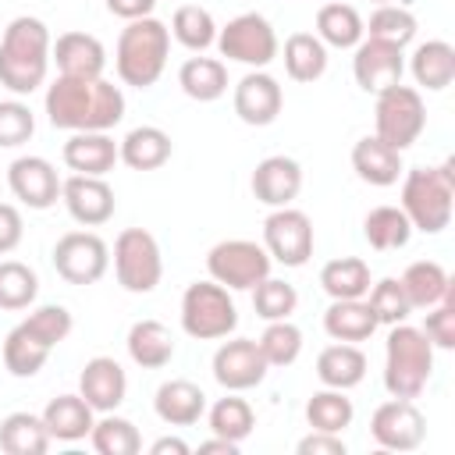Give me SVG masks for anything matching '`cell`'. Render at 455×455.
<instances>
[{
	"instance_id": "obj_1",
	"label": "cell",
	"mask_w": 455,
	"mask_h": 455,
	"mask_svg": "<svg viewBox=\"0 0 455 455\" xmlns=\"http://www.w3.org/2000/svg\"><path fill=\"white\" fill-rule=\"evenodd\" d=\"M46 117L60 132H110L124 117V92L100 78H68L57 75V82L46 85L43 96Z\"/></svg>"
},
{
	"instance_id": "obj_2",
	"label": "cell",
	"mask_w": 455,
	"mask_h": 455,
	"mask_svg": "<svg viewBox=\"0 0 455 455\" xmlns=\"http://www.w3.org/2000/svg\"><path fill=\"white\" fill-rule=\"evenodd\" d=\"M50 28L43 18L21 14L0 36V85L14 96H28L46 82L50 71Z\"/></svg>"
},
{
	"instance_id": "obj_3",
	"label": "cell",
	"mask_w": 455,
	"mask_h": 455,
	"mask_svg": "<svg viewBox=\"0 0 455 455\" xmlns=\"http://www.w3.org/2000/svg\"><path fill=\"white\" fill-rule=\"evenodd\" d=\"M167 53H171V28L153 14L135 18L117 36V50H114L117 78L132 89H149L160 82L167 68Z\"/></svg>"
},
{
	"instance_id": "obj_4",
	"label": "cell",
	"mask_w": 455,
	"mask_h": 455,
	"mask_svg": "<svg viewBox=\"0 0 455 455\" xmlns=\"http://www.w3.org/2000/svg\"><path fill=\"white\" fill-rule=\"evenodd\" d=\"M455 210V160L437 167H412L402 181V213L409 217L412 231L441 235L451 224Z\"/></svg>"
},
{
	"instance_id": "obj_5",
	"label": "cell",
	"mask_w": 455,
	"mask_h": 455,
	"mask_svg": "<svg viewBox=\"0 0 455 455\" xmlns=\"http://www.w3.org/2000/svg\"><path fill=\"white\" fill-rule=\"evenodd\" d=\"M434 373V345L430 338L405 323H391L384 341V387L391 398H419Z\"/></svg>"
},
{
	"instance_id": "obj_6",
	"label": "cell",
	"mask_w": 455,
	"mask_h": 455,
	"mask_svg": "<svg viewBox=\"0 0 455 455\" xmlns=\"http://www.w3.org/2000/svg\"><path fill=\"white\" fill-rule=\"evenodd\" d=\"M238 327V309L235 299L228 295L224 284L210 281H192L181 295V331L196 341H220L235 334Z\"/></svg>"
},
{
	"instance_id": "obj_7",
	"label": "cell",
	"mask_w": 455,
	"mask_h": 455,
	"mask_svg": "<svg viewBox=\"0 0 455 455\" xmlns=\"http://www.w3.org/2000/svg\"><path fill=\"white\" fill-rule=\"evenodd\" d=\"M373 135L384 139L391 149L405 153L427 128V103L419 96V89L412 85H391L384 92H377V107H373Z\"/></svg>"
},
{
	"instance_id": "obj_8",
	"label": "cell",
	"mask_w": 455,
	"mask_h": 455,
	"mask_svg": "<svg viewBox=\"0 0 455 455\" xmlns=\"http://www.w3.org/2000/svg\"><path fill=\"white\" fill-rule=\"evenodd\" d=\"M114 274L117 284L132 295H149L164 277L160 242L146 228H124L114 238Z\"/></svg>"
},
{
	"instance_id": "obj_9",
	"label": "cell",
	"mask_w": 455,
	"mask_h": 455,
	"mask_svg": "<svg viewBox=\"0 0 455 455\" xmlns=\"http://www.w3.org/2000/svg\"><path fill=\"white\" fill-rule=\"evenodd\" d=\"M270 252L252 238H224L206 252V270L228 291H252L270 277Z\"/></svg>"
},
{
	"instance_id": "obj_10",
	"label": "cell",
	"mask_w": 455,
	"mask_h": 455,
	"mask_svg": "<svg viewBox=\"0 0 455 455\" xmlns=\"http://www.w3.org/2000/svg\"><path fill=\"white\" fill-rule=\"evenodd\" d=\"M217 50L228 60H238L249 68H267L277 57L281 43H277L274 25L263 14L245 11V14L231 18L224 28H217Z\"/></svg>"
},
{
	"instance_id": "obj_11",
	"label": "cell",
	"mask_w": 455,
	"mask_h": 455,
	"mask_svg": "<svg viewBox=\"0 0 455 455\" xmlns=\"http://www.w3.org/2000/svg\"><path fill=\"white\" fill-rule=\"evenodd\" d=\"M50 259L68 284H96L110 267V249L96 231H68L57 238Z\"/></svg>"
},
{
	"instance_id": "obj_12",
	"label": "cell",
	"mask_w": 455,
	"mask_h": 455,
	"mask_svg": "<svg viewBox=\"0 0 455 455\" xmlns=\"http://www.w3.org/2000/svg\"><path fill=\"white\" fill-rule=\"evenodd\" d=\"M263 249L281 267H302L313 256V220L295 206H277L263 220Z\"/></svg>"
},
{
	"instance_id": "obj_13",
	"label": "cell",
	"mask_w": 455,
	"mask_h": 455,
	"mask_svg": "<svg viewBox=\"0 0 455 455\" xmlns=\"http://www.w3.org/2000/svg\"><path fill=\"white\" fill-rule=\"evenodd\" d=\"M370 437L387 451H416L427 437V419L412 398H387L370 416Z\"/></svg>"
},
{
	"instance_id": "obj_14",
	"label": "cell",
	"mask_w": 455,
	"mask_h": 455,
	"mask_svg": "<svg viewBox=\"0 0 455 455\" xmlns=\"http://www.w3.org/2000/svg\"><path fill=\"white\" fill-rule=\"evenodd\" d=\"M352 75H355V85L363 92H373L377 96V92H384V89H391V85L402 82V75H405V53L395 43H384V39L366 36V39L355 43Z\"/></svg>"
},
{
	"instance_id": "obj_15",
	"label": "cell",
	"mask_w": 455,
	"mask_h": 455,
	"mask_svg": "<svg viewBox=\"0 0 455 455\" xmlns=\"http://www.w3.org/2000/svg\"><path fill=\"white\" fill-rule=\"evenodd\" d=\"M267 359L259 352V345L252 338H231L220 341L213 352V380L224 391H249L256 384H263L267 377Z\"/></svg>"
},
{
	"instance_id": "obj_16",
	"label": "cell",
	"mask_w": 455,
	"mask_h": 455,
	"mask_svg": "<svg viewBox=\"0 0 455 455\" xmlns=\"http://www.w3.org/2000/svg\"><path fill=\"white\" fill-rule=\"evenodd\" d=\"M231 107H235L238 121H245L252 128H267V124L277 121V114L284 107L281 82L274 75H267L263 68H252L249 75L238 78L235 96H231Z\"/></svg>"
},
{
	"instance_id": "obj_17",
	"label": "cell",
	"mask_w": 455,
	"mask_h": 455,
	"mask_svg": "<svg viewBox=\"0 0 455 455\" xmlns=\"http://www.w3.org/2000/svg\"><path fill=\"white\" fill-rule=\"evenodd\" d=\"M7 185L28 210H50L60 199V174L46 156H18L7 167Z\"/></svg>"
},
{
	"instance_id": "obj_18",
	"label": "cell",
	"mask_w": 455,
	"mask_h": 455,
	"mask_svg": "<svg viewBox=\"0 0 455 455\" xmlns=\"http://www.w3.org/2000/svg\"><path fill=\"white\" fill-rule=\"evenodd\" d=\"M60 199H64L71 220H78L82 228H100L117 210L114 188L103 178H92V174H71V178H64L60 181Z\"/></svg>"
},
{
	"instance_id": "obj_19",
	"label": "cell",
	"mask_w": 455,
	"mask_h": 455,
	"mask_svg": "<svg viewBox=\"0 0 455 455\" xmlns=\"http://www.w3.org/2000/svg\"><path fill=\"white\" fill-rule=\"evenodd\" d=\"M249 188H252V196H256L263 206H270V210L291 206L295 196L302 192V167H299V160H291V156H284V153L263 156V160L256 164L252 178H249Z\"/></svg>"
},
{
	"instance_id": "obj_20",
	"label": "cell",
	"mask_w": 455,
	"mask_h": 455,
	"mask_svg": "<svg viewBox=\"0 0 455 455\" xmlns=\"http://www.w3.org/2000/svg\"><path fill=\"white\" fill-rule=\"evenodd\" d=\"M78 395L92 405V412H114L128 395V373L110 355H92L78 373Z\"/></svg>"
},
{
	"instance_id": "obj_21",
	"label": "cell",
	"mask_w": 455,
	"mask_h": 455,
	"mask_svg": "<svg viewBox=\"0 0 455 455\" xmlns=\"http://www.w3.org/2000/svg\"><path fill=\"white\" fill-rule=\"evenodd\" d=\"M50 60L68 78H100L107 68V50L92 32H60L50 46Z\"/></svg>"
},
{
	"instance_id": "obj_22",
	"label": "cell",
	"mask_w": 455,
	"mask_h": 455,
	"mask_svg": "<svg viewBox=\"0 0 455 455\" xmlns=\"http://www.w3.org/2000/svg\"><path fill=\"white\" fill-rule=\"evenodd\" d=\"M153 409L167 427H196L206 416V395H203L199 384H192L185 377H174V380H164L156 387Z\"/></svg>"
},
{
	"instance_id": "obj_23",
	"label": "cell",
	"mask_w": 455,
	"mask_h": 455,
	"mask_svg": "<svg viewBox=\"0 0 455 455\" xmlns=\"http://www.w3.org/2000/svg\"><path fill=\"white\" fill-rule=\"evenodd\" d=\"M60 156L75 174L103 178L117 164V142L107 132H71V139L64 142Z\"/></svg>"
},
{
	"instance_id": "obj_24",
	"label": "cell",
	"mask_w": 455,
	"mask_h": 455,
	"mask_svg": "<svg viewBox=\"0 0 455 455\" xmlns=\"http://www.w3.org/2000/svg\"><path fill=\"white\" fill-rule=\"evenodd\" d=\"M171 135L156 124H139L117 142V160L132 171H156L171 160Z\"/></svg>"
},
{
	"instance_id": "obj_25",
	"label": "cell",
	"mask_w": 455,
	"mask_h": 455,
	"mask_svg": "<svg viewBox=\"0 0 455 455\" xmlns=\"http://www.w3.org/2000/svg\"><path fill=\"white\" fill-rule=\"evenodd\" d=\"M352 171L366 181V185H377V188H387L398 181L402 174V153L391 149L384 139L377 135H363L355 146H352Z\"/></svg>"
},
{
	"instance_id": "obj_26",
	"label": "cell",
	"mask_w": 455,
	"mask_h": 455,
	"mask_svg": "<svg viewBox=\"0 0 455 455\" xmlns=\"http://www.w3.org/2000/svg\"><path fill=\"white\" fill-rule=\"evenodd\" d=\"M409 71L416 78L419 89H430V92H441L451 85L455 78V46L448 39H427L412 50L409 57Z\"/></svg>"
},
{
	"instance_id": "obj_27",
	"label": "cell",
	"mask_w": 455,
	"mask_h": 455,
	"mask_svg": "<svg viewBox=\"0 0 455 455\" xmlns=\"http://www.w3.org/2000/svg\"><path fill=\"white\" fill-rule=\"evenodd\" d=\"M128 355L142 370H164L174 359V334L160 320H135L128 327Z\"/></svg>"
},
{
	"instance_id": "obj_28",
	"label": "cell",
	"mask_w": 455,
	"mask_h": 455,
	"mask_svg": "<svg viewBox=\"0 0 455 455\" xmlns=\"http://www.w3.org/2000/svg\"><path fill=\"white\" fill-rule=\"evenodd\" d=\"M316 377L323 387H338L348 391L355 384H363L366 377V355L359 345L352 341H334L316 355Z\"/></svg>"
},
{
	"instance_id": "obj_29",
	"label": "cell",
	"mask_w": 455,
	"mask_h": 455,
	"mask_svg": "<svg viewBox=\"0 0 455 455\" xmlns=\"http://www.w3.org/2000/svg\"><path fill=\"white\" fill-rule=\"evenodd\" d=\"M43 423H46V430H50V437L53 441H82V437H89V430H92V405L82 398V395H57V398H50L46 402V409H43Z\"/></svg>"
},
{
	"instance_id": "obj_30",
	"label": "cell",
	"mask_w": 455,
	"mask_h": 455,
	"mask_svg": "<svg viewBox=\"0 0 455 455\" xmlns=\"http://www.w3.org/2000/svg\"><path fill=\"white\" fill-rule=\"evenodd\" d=\"M377 316L370 313L366 299H331L327 313H323V331L334 341H366L377 331Z\"/></svg>"
},
{
	"instance_id": "obj_31",
	"label": "cell",
	"mask_w": 455,
	"mask_h": 455,
	"mask_svg": "<svg viewBox=\"0 0 455 455\" xmlns=\"http://www.w3.org/2000/svg\"><path fill=\"white\" fill-rule=\"evenodd\" d=\"M398 281H402L412 309H430V306H437L455 288V281L448 277V270L437 259H416V263H409Z\"/></svg>"
},
{
	"instance_id": "obj_32",
	"label": "cell",
	"mask_w": 455,
	"mask_h": 455,
	"mask_svg": "<svg viewBox=\"0 0 455 455\" xmlns=\"http://www.w3.org/2000/svg\"><path fill=\"white\" fill-rule=\"evenodd\" d=\"M178 85L196 103H213L228 92V68L217 57H188L178 68Z\"/></svg>"
},
{
	"instance_id": "obj_33",
	"label": "cell",
	"mask_w": 455,
	"mask_h": 455,
	"mask_svg": "<svg viewBox=\"0 0 455 455\" xmlns=\"http://www.w3.org/2000/svg\"><path fill=\"white\" fill-rule=\"evenodd\" d=\"M50 352L53 348L43 338H36L25 323L11 327L7 338H4V345H0V355H4V366H7L11 377H36L46 366Z\"/></svg>"
},
{
	"instance_id": "obj_34",
	"label": "cell",
	"mask_w": 455,
	"mask_h": 455,
	"mask_svg": "<svg viewBox=\"0 0 455 455\" xmlns=\"http://www.w3.org/2000/svg\"><path fill=\"white\" fill-rule=\"evenodd\" d=\"M50 430L36 412H7L0 419V451L7 455H43L50 448Z\"/></svg>"
},
{
	"instance_id": "obj_35",
	"label": "cell",
	"mask_w": 455,
	"mask_h": 455,
	"mask_svg": "<svg viewBox=\"0 0 455 455\" xmlns=\"http://www.w3.org/2000/svg\"><path fill=\"white\" fill-rule=\"evenodd\" d=\"M316 39L323 46L334 50H355V43L363 39V18L352 4L345 0H331L316 11Z\"/></svg>"
},
{
	"instance_id": "obj_36",
	"label": "cell",
	"mask_w": 455,
	"mask_h": 455,
	"mask_svg": "<svg viewBox=\"0 0 455 455\" xmlns=\"http://www.w3.org/2000/svg\"><path fill=\"white\" fill-rule=\"evenodd\" d=\"M370 284H373L370 281V263L359 259V256L327 259L323 270H320V288L331 299H366Z\"/></svg>"
},
{
	"instance_id": "obj_37",
	"label": "cell",
	"mask_w": 455,
	"mask_h": 455,
	"mask_svg": "<svg viewBox=\"0 0 455 455\" xmlns=\"http://www.w3.org/2000/svg\"><path fill=\"white\" fill-rule=\"evenodd\" d=\"M284 71L291 82H316L327 71V46L316 32H291L284 39Z\"/></svg>"
},
{
	"instance_id": "obj_38",
	"label": "cell",
	"mask_w": 455,
	"mask_h": 455,
	"mask_svg": "<svg viewBox=\"0 0 455 455\" xmlns=\"http://www.w3.org/2000/svg\"><path fill=\"white\" fill-rule=\"evenodd\" d=\"M363 235H366V242H370L377 252L405 249L409 238H412V224H409V217L402 213V206H373V210L363 217Z\"/></svg>"
},
{
	"instance_id": "obj_39",
	"label": "cell",
	"mask_w": 455,
	"mask_h": 455,
	"mask_svg": "<svg viewBox=\"0 0 455 455\" xmlns=\"http://www.w3.org/2000/svg\"><path fill=\"white\" fill-rule=\"evenodd\" d=\"M352 416H355V405H352V398H345V391H338V387L313 391L309 402H306V423H309V430L341 434L345 427H352Z\"/></svg>"
},
{
	"instance_id": "obj_40",
	"label": "cell",
	"mask_w": 455,
	"mask_h": 455,
	"mask_svg": "<svg viewBox=\"0 0 455 455\" xmlns=\"http://www.w3.org/2000/svg\"><path fill=\"white\" fill-rule=\"evenodd\" d=\"M206 419H210V430H213L217 437H228V441H235V444H242V441L256 430V412H252V405H249L245 398H238V391L217 398V402L210 405Z\"/></svg>"
},
{
	"instance_id": "obj_41",
	"label": "cell",
	"mask_w": 455,
	"mask_h": 455,
	"mask_svg": "<svg viewBox=\"0 0 455 455\" xmlns=\"http://www.w3.org/2000/svg\"><path fill=\"white\" fill-rule=\"evenodd\" d=\"M171 36H174L185 50L203 53V50H210V46L217 43V21H213V14H210L206 7H199V4H181V7L174 11V18H171Z\"/></svg>"
},
{
	"instance_id": "obj_42",
	"label": "cell",
	"mask_w": 455,
	"mask_h": 455,
	"mask_svg": "<svg viewBox=\"0 0 455 455\" xmlns=\"http://www.w3.org/2000/svg\"><path fill=\"white\" fill-rule=\"evenodd\" d=\"M89 441L100 455H139L142 451V437L135 430L132 419L117 416V412H103L92 430H89Z\"/></svg>"
},
{
	"instance_id": "obj_43",
	"label": "cell",
	"mask_w": 455,
	"mask_h": 455,
	"mask_svg": "<svg viewBox=\"0 0 455 455\" xmlns=\"http://www.w3.org/2000/svg\"><path fill=\"white\" fill-rule=\"evenodd\" d=\"M39 295V277L21 259H0V309H28Z\"/></svg>"
},
{
	"instance_id": "obj_44",
	"label": "cell",
	"mask_w": 455,
	"mask_h": 455,
	"mask_svg": "<svg viewBox=\"0 0 455 455\" xmlns=\"http://www.w3.org/2000/svg\"><path fill=\"white\" fill-rule=\"evenodd\" d=\"M416 14L405 11V7H395V4H380L370 21H363V36H373V39H384V43H395L405 50V43L416 39Z\"/></svg>"
},
{
	"instance_id": "obj_45",
	"label": "cell",
	"mask_w": 455,
	"mask_h": 455,
	"mask_svg": "<svg viewBox=\"0 0 455 455\" xmlns=\"http://www.w3.org/2000/svg\"><path fill=\"white\" fill-rule=\"evenodd\" d=\"M256 345H259L267 366H291L302 355V331L291 320H267Z\"/></svg>"
},
{
	"instance_id": "obj_46",
	"label": "cell",
	"mask_w": 455,
	"mask_h": 455,
	"mask_svg": "<svg viewBox=\"0 0 455 455\" xmlns=\"http://www.w3.org/2000/svg\"><path fill=\"white\" fill-rule=\"evenodd\" d=\"M366 306H370V313L377 316V323H387V327H391V323H405L409 313H412L409 295H405V288H402L398 277H380V281H373L370 291H366Z\"/></svg>"
},
{
	"instance_id": "obj_47",
	"label": "cell",
	"mask_w": 455,
	"mask_h": 455,
	"mask_svg": "<svg viewBox=\"0 0 455 455\" xmlns=\"http://www.w3.org/2000/svg\"><path fill=\"white\" fill-rule=\"evenodd\" d=\"M295 306H299V291L281 277H263L252 288V309L259 320H288Z\"/></svg>"
},
{
	"instance_id": "obj_48",
	"label": "cell",
	"mask_w": 455,
	"mask_h": 455,
	"mask_svg": "<svg viewBox=\"0 0 455 455\" xmlns=\"http://www.w3.org/2000/svg\"><path fill=\"white\" fill-rule=\"evenodd\" d=\"M32 132H36V117H32L28 103L0 100V149H14V146L28 142Z\"/></svg>"
},
{
	"instance_id": "obj_49",
	"label": "cell",
	"mask_w": 455,
	"mask_h": 455,
	"mask_svg": "<svg viewBox=\"0 0 455 455\" xmlns=\"http://www.w3.org/2000/svg\"><path fill=\"white\" fill-rule=\"evenodd\" d=\"M419 331L430 338L434 348H455V288L437 306L427 309V320Z\"/></svg>"
},
{
	"instance_id": "obj_50",
	"label": "cell",
	"mask_w": 455,
	"mask_h": 455,
	"mask_svg": "<svg viewBox=\"0 0 455 455\" xmlns=\"http://www.w3.org/2000/svg\"><path fill=\"white\" fill-rule=\"evenodd\" d=\"M25 238V220L14 203H0V256L14 252Z\"/></svg>"
},
{
	"instance_id": "obj_51",
	"label": "cell",
	"mask_w": 455,
	"mask_h": 455,
	"mask_svg": "<svg viewBox=\"0 0 455 455\" xmlns=\"http://www.w3.org/2000/svg\"><path fill=\"white\" fill-rule=\"evenodd\" d=\"M299 455H345V441L341 434H327V430H309L299 444H295Z\"/></svg>"
},
{
	"instance_id": "obj_52",
	"label": "cell",
	"mask_w": 455,
	"mask_h": 455,
	"mask_svg": "<svg viewBox=\"0 0 455 455\" xmlns=\"http://www.w3.org/2000/svg\"><path fill=\"white\" fill-rule=\"evenodd\" d=\"M156 7V0H107V11L124 18V21H135V18H149Z\"/></svg>"
},
{
	"instance_id": "obj_53",
	"label": "cell",
	"mask_w": 455,
	"mask_h": 455,
	"mask_svg": "<svg viewBox=\"0 0 455 455\" xmlns=\"http://www.w3.org/2000/svg\"><path fill=\"white\" fill-rule=\"evenodd\" d=\"M192 448L181 441V437H156L149 444V455H188Z\"/></svg>"
},
{
	"instance_id": "obj_54",
	"label": "cell",
	"mask_w": 455,
	"mask_h": 455,
	"mask_svg": "<svg viewBox=\"0 0 455 455\" xmlns=\"http://www.w3.org/2000/svg\"><path fill=\"white\" fill-rule=\"evenodd\" d=\"M238 448H242V444H235V441H228V437H217V434H213L210 441H203V444H199V451H203V455H210V451H220V455H238Z\"/></svg>"
},
{
	"instance_id": "obj_55",
	"label": "cell",
	"mask_w": 455,
	"mask_h": 455,
	"mask_svg": "<svg viewBox=\"0 0 455 455\" xmlns=\"http://www.w3.org/2000/svg\"><path fill=\"white\" fill-rule=\"evenodd\" d=\"M373 4H387V0H373Z\"/></svg>"
}]
</instances>
